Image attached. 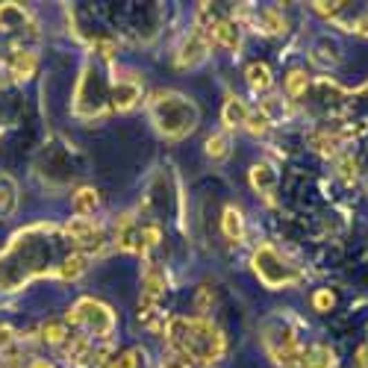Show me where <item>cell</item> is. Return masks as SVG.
Here are the masks:
<instances>
[{
  "label": "cell",
  "instance_id": "cell-29",
  "mask_svg": "<svg viewBox=\"0 0 368 368\" xmlns=\"http://www.w3.org/2000/svg\"><path fill=\"white\" fill-rule=\"evenodd\" d=\"M95 44H97V50H100V59L109 62V59L115 57V44H113V39H97Z\"/></svg>",
  "mask_w": 368,
  "mask_h": 368
},
{
  "label": "cell",
  "instance_id": "cell-2",
  "mask_svg": "<svg viewBox=\"0 0 368 368\" xmlns=\"http://www.w3.org/2000/svg\"><path fill=\"white\" fill-rule=\"evenodd\" d=\"M165 339L171 348L186 356L188 362H200V365H213L218 362L227 351L224 333H221L209 318H186V316H174L165 325Z\"/></svg>",
  "mask_w": 368,
  "mask_h": 368
},
{
  "label": "cell",
  "instance_id": "cell-32",
  "mask_svg": "<svg viewBox=\"0 0 368 368\" xmlns=\"http://www.w3.org/2000/svg\"><path fill=\"white\" fill-rule=\"evenodd\" d=\"M9 342H12V327H9V325H0V348H6Z\"/></svg>",
  "mask_w": 368,
  "mask_h": 368
},
{
  "label": "cell",
  "instance_id": "cell-7",
  "mask_svg": "<svg viewBox=\"0 0 368 368\" xmlns=\"http://www.w3.org/2000/svg\"><path fill=\"white\" fill-rule=\"evenodd\" d=\"M109 106H113L109 104V83L100 77L95 65H86L74 88V115L80 121H95L106 115Z\"/></svg>",
  "mask_w": 368,
  "mask_h": 368
},
{
  "label": "cell",
  "instance_id": "cell-18",
  "mask_svg": "<svg viewBox=\"0 0 368 368\" xmlns=\"http://www.w3.org/2000/svg\"><path fill=\"white\" fill-rule=\"evenodd\" d=\"M221 230H224V236L230 242H242L244 239V218H242V209L236 206H227L224 209V218H221Z\"/></svg>",
  "mask_w": 368,
  "mask_h": 368
},
{
  "label": "cell",
  "instance_id": "cell-24",
  "mask_svg": "<svg viewBox=\"0 0 368 368\" xmlns=\"http://www.w3.org/2000/svg\"><path fill=\"white\" fill-rule=\"evenodd\" d=\"M307 86H309V77L304 74V71H300V68H295V71H289V77H286V95L289 97H300V95H304L307 92Z\"/></svg>",
  "mask_w": 368,
  "mask_h": 368
},
{
  "label": "cell",
  "instance_id": "cell-3",
  "mask_svg": "<svg viewBox=\"0 0 368 368\" xmlns=\"http://www.w3.org/2000/svg\"><path fill=\"white\" fill-rule=\"evenodd\" d=\"M148 113H151L156 133L168 142H180L188 133H195L197 118H200L195 100H188L180 92H171V88H159V92L151 95Z\"/></svg>",
  "mask_w": 368,
  "mask_h": 368
},
{
  "label": "cell",
  "instance_id": "cell-31",
  "mask_svg": "<svg viewBox=\"0 0 368 368\" xmlns=\"http://www.w3.org/2000/svg\"><path fill=\"white\" fill-rule=\"evenodd\" d=\"M356 368H368V342L360 345V351H356Z\"/></svg>",
  "mask_w": 368,
  "mask_h": 368
},
{
  "label": "cell",
  "instance_id": "cell-19",
  "mask_svg": "<svg viewBox=\"0 0 368 368\" xmlns=\"http://www.w3.org/2000/svg\"><path fill=\"white\" fill-rule=\"evenodd\" d=\"M244 77H248V86L253 88V92H269L271 88V68L265 62H251L248 71H244Z\"/></svg>",
  "mask_w": 368,
  "mask_h": 368
},
{
  "label": "cell",
  "instance_id": "cell-1",
  "mask_svg": "<svg viewBox=\"0 0 368 368\" xmlns=\"http://www.w3.org/2000/svg\"><path fill=\"white\" fill-rule=\"evenodd\" d=\"M74 242L65 227L41 221L18 230L12 242L0 251V292H18L39 277H59L65 260L74 253Z\"/></svg>",
  "mask_w": 368,
  "mask_h": 368
},
{
  "label": "cell",
  "instance_id": "cell-30",
  "mask_svg": "<svg viewBox=\"0 0 368 368\" xmlns=\"http://www.w3.org/2000/svg\"><path fill=\"white\" fill-rule=\"evenodd\" d=\"M162 368H188V360L180 356V354H174V356H168V360L162 362Z\"/></svg>",
  "mask_w": 368,
  "mask_h": 368
},
{
  "label": "cell",
  "instance_id": "cell-23",
  "mask_svg": "<svg viewBox=\"0 0 368 368\" xmlns=\"http://www.w3.org/2000/svg\"><path fill=\"white\" fill-rule=\"evenodd\" d=\"M256 27H260L262 32H283L286 21L280 18V12H274V9H262L260 18H256Z\"/></svg>",
  "mask_w": 368,
  "mask_h": 368
},
{
  "label": "cell",
  "instance_id": "cell-25",
  "mask_svg": "<svg viewBox=\"0 0 368 368\" xmlns=\"http://www.w3.org/2000/svg\"><path fill=\"white\" fill-rule=\"evenodd\" d=\"M206 153L213 156V159H224V156L230 153L227 136H221V133H215V136H209V139H206Z\"/></svg>",
  "mask_w": 368,
  "mask_h": 368
},
{
  "label": "cell",
  "instance_id": "cell-16",
  "mask_svg": "<svg viewBox=\"0 0 368 368\" xmlns=\"http://www.w3.org/2000/svg\"><path fill=\"white\" fill-rule=\"evenodd\" d=\"M300 368H336V354L327 345H309L300 356Z\"/></svg>",
  "mask_w": 368,
  "mask_h": 368
},
{
  "label": "cell",
  "instance_id": "cell-14",
  "mask_svg": "<svg viewBox=\"0 0 368 368\" xmlns=\"http://www.w3.org/2000/svg\"><path fill=\"white\" fill-rule=\"evenodd\" d=\"M251 186L262 195V200L274 204V192H277V171H274V165L256 162L253 168H251Z\"/></svg>",
  "mask_w": 368,
  "mask_h": 368
},
{
  "label": "cell",
  "instance_id": "cell-4",
  "mask_svg": "<svg viewBox=\"0 0 368 368\" xmlns=\"http://www.w3.org/2000/svg\"><path fill=\"white\" fill-rule=\"evenodd\" d=\"M262 333V345L269 356L283 365V368H300V356H304V348L298 342V321H292L286 312H274L260 325Z\"/></svg>",
  "mask_w": 368,
  "mask_h": 368
},
{
  "label": "cell",
  "instance_id": "cell-6",
  "mask_svg": "<svg viewBox=\"0 0 368 368\" xmlns=\"http://www.w3.org/2000/svg\"><path fill=\"white\" fill-rule=\"evenodd\" d=\"M251 265H253V274L260 277V283L265 289H289V286H298L300 280H304V274H300L298 265L289 262L286 256L269 242H262L260 248L253 251Z\"/></svg>",
  "mask_w": 368,
  "mask_h": 368
},
{
  "label": "cell",
  "instance_id": "cell-13",
  "mask_svg": "<svg viewBox=\"0 0 368 368\" xmlns=\"http://www.w3.org/2000/svg\"><path fill=\"white\" fill-rule=\"evenodd\" d=\"M115 248L124 253H142V224L130 213L115 221Z\"/></svg>",
  "mask_w": 368,
  "mask_h": 368
},
{
  "label": "cell",
  "instance_id": "cell-12",
  "mask_svg": "<svg viewBox=\"0 0 368 368\" xmlns=\"http://www.w3.org/2000/svg\"><path fill=\"white\" fill-rule=\"evenodd\" d=\"M142 97V83L139 77H115L113 86H109V104L118 113H130L133 106L139 104Z\"/></svg>",
  "mask_w": 368,
  "mask_h": 368
},
{
  "label": "cell",
  "instance_id": "cell-5",
  "mask_svg": "<svg viewBox=\"0 0 368 368\" xmlns=\"http://www.w3.org/2000/svg\"><path fill=\"white\" fill-rule=\"evenodd\" d=\"M39 39L36 21L21 3H0V59H12L21 50H32Z\"/></svg>",
  "mask_w": 368,
  "mask_h": 368
},
{
  "label": "cell",
  "instance_id": "cell-33",
  "mask_svg": "<svg viewBox=\"0 0 368 368\" xmlns=\"http://www.w3.org/2000/svg\"><path fill=\"white\" fill-rule=\"evenodd\" d=\"M30 368H53V365H50L48 360H32V362H30Z\"/></svg>",
  "mask_w": 368,
  "mask_h": 368
},
{
  "label": "cell",
  "instance_id": "cell-9",
  "mask_svg": "<svg viewBox=\"0 0 368 368\" xmlns=\"http://www.w3.org/2000/svg\"><path fill=\"white\" fill-rule=\"evenodd\" d=\"M65 325L83 327L86 333H92L95 339H109V333L115 330V312L109 309L104 300L80 298L68 309V316H65Z\"/></svg>",
  "mask_w": 368,
  "mask_h": 368
},
{
  "label": "cell",
  "instance_id": "cell-21",
  "mask_svg": "<svg viewBox=\"0 0 368 368\" xmlns=\"http://www.w3.org/2000/svg\"><path fill=\"white\" fill-rule=\"evenodd\" d=\"M18 204V188L12 177H0V215H12Z\"/></svg>",
  "mask_w": 368,
  "mask_h": 368
},
{
  "label": "cell",
  "instance_id": "cell-28",
  "mask_svg": "<svg viewBox=\"0 0 368 368\" xmlns=\"http://www.w3.org/2000/svg\"><path fill=\"white\" fill-rule=\"evenodd\" d=\"M348 32H356V36H365V39H368V9L351 21V30H348Z\"/></svg>",
  "mask_w": 368,
  "mask_h": 368
},
{
  "label": "cell",
  "instance_id": "cell-8",
  "mask_svg": "<svg viewBox=\"0 0 368 368\" xmlns=\"http://www.w3.org/2000/svg\"><path fill=\"white\" fill-rule=\"evenodd\" d=\"M300 104L316 118H339L345 115V109H348V92L333 83L330 77H318V80H309L307 92L298 97Z\"/></svg>",
  "mask_w": 368,
  "mask_h": 368
},
{
  "label": "cell",
  "instance_id": "cell-20",
  "mask_svg": "<svg viewBox=\"0 0 368 368\" xmlns=\"http://www.w3.org/2000/svg\"><path fill=\"white\" fill-rule=\"evenodd\" d=\"M97 192H95V188H80V192H77L74 195V213H77V218H88V215H92L95 213V209H97Z\"/></svg>",
  "mask_w": 368,
  "mask_h": 368
},
{
  "label": "cell",
  "instance_id": "cell-17",
  "mask_svg": "<svg viewBox=\"0 0 368 368\" xmlns=\"http://www.w3.org/2000/svg\"><path fill=\"white\" fill-rule=\"evenodd\" d=\"M221 118H224L227 127H244V124H248V118H251V109H248V104H244V100L227 97L224 100V109H221Z\"/></svg>",
  "mask_w": 368,
  "mask_h": 368
},
{
  "label": "cell",
  "instance_id": "cell-26",
  "mask_svg": "<svg viewBox=\"0 0 368 368\" xmlns=\"http://www.w3.org/2000/svg\"><path fill=\"white\" fill-rule=\"evenodd\" d=\"M139 356H142V351L139 348H133V351H124L121 356H115V360H109V365L106 368H139Z\"/></svg>",
  "mask_w": 368,
  "mask_h": 368
},
{
  "label": "cell",
  "instance_id": "cell-15",
  "mask_svg": "<svg viewBox=\"0 0 368 368\" xmlns=\"http://www.w3.org/2000/svg\"><path fill=\"white\" fill-rule=\"evenodd\" d=\"M162 292H165V274L156 265H148L142 274V304L139 307H156Z\"/></svg>",
  "mask_w": 368,
  "mask_h": 368
},
{
  "label": "cell",
  "instance_id": "cell-22",
  "mask_svg": "<svg viewBox=\"0 0 368 368\" xmlns=\"http://www.w3.org/2000/svg\"><path fill=\"white\" fill-rule=\"evenodd\" d=\"M68 325H65V321H44L41 325V339L48 342V345H62L65 339H68V330H65Z\"/></svg>",
  "mask_w": 368,
  "mask_h": 368
},
{
  "label": "cell",
  "instance_id": "cell-11",
  "mask_svg": "<svg viewBox=\"0 0 368 368\" xmlns=\"http://www.w3.org/2000/svg\"><path fill=\"white\" fill-rule=\"evenodd\" d=\"M209 48H213L209 30H206V27H200V24H195L192 32H188V36L183 39L180 50H177V65H180V68H192V65L204 62V59H206V53H209Z\"/></svg>",
  "mask_w": 368,
  "mask_h": 368
},
{
  "label": "cell",
  "instance_id": "cell-27",
  "mask_svg": "<svg viewBox=\"0 0 368 368\" xmlns=\"http://www.w3.org/2000/svg\"><path fill=\"white\" fill-rule=\"evenodd\" d=\"M333 304H336V295H333L330 289H318V292L312 295V309L316 312H330Z\"/></svg>",
  "mask_w": 368,
  "mask_h": 368
},
{
  "label": "cell",
  "instance_id": "cell-10",
  "mask_svg": "<svg viewBox=\"0 0 368 368\" xmlns=\"http://www.w3.org/2000/svg\"><path fill=\"white\" fill-rule=\"evenodd\" d=\"M65 233L71 236L74 248L80 251V253H86V256L104 251L106 233H104V227H100L95 218H71L68 224H65Z\"/></svg>",
  "mask_w": 368,
  "mask_h": 368
}]
</instances>
